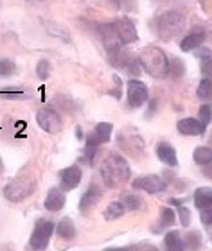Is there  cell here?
<instances>
[{
  "label": "cell",
  "instance_id": "13",
  "mask_svg": "<svg viewBox=\"0 0 212 251\" xmlns=\"http://www.w3.org/2000/svg\"><path fill=\"white\" fill-rule=\"evenodd\" d=\"M65 203H67V198H65V194L61 188H51L47 194V198L43 201V206L49 210V212H59V210H63Z\"/></svg>",
  "mask_w": 212,
  "mask_h": 251
},
{
  "label": "cell",
  "instance_id": "4",
  "mask_svg": "<svg viewBox=\"0 0 212 251\" xmlns=\"http://www.w3.org/2000/svg\"><path fill=\"white\" fill-rule=\"evenodd\" d=\"M34 188H36V181L34 179L20 176V178L13 179V181L5 185L4 198L7 201H11V203H20V201L29 198V196H32Z\"/></svg>",
  "mask_w": 212,
  "mask_h": 251
},
{
  "label": "cell",
  "instance_id": "28",
  "mask_svg": "<svg viewBox=\"0 0 212 251\" xmlns=\"http://www.w3.org/2000/svg\"><path fill=\"white\" fill-rule=\"evenodd\" d=\"M198 97L203 100L212 99V79H202L198 84Z\"/></svg>",
  "mask_w": 212,
  "mask_h": 251
},
{
  "label": "cell",
  "instance_id": "15",
  "mask_svg": "<svg viewBox=\"0 0 212 251\" xmlns=\"http://www.w3.org/2000/svg\"><path fill=\"white\" fill-rule=\"evenodd\" d=\"M157 156H159L160 162H164L165 165H169V167H178V156H176V151L175 147L167 144V142H160L157 144Z\"/></svg>",
  "mask_w": 212,
  "mask_h": 251
},
{
  "label": "cell",
  "instance_id": "31",
  "mask_svg": "<svg viewBox=\"0 0 212 251\" xmlns=\"http://www.w3.org/2000/svg\"><path fill=\"white\" fill-rule=\"evenodd\" d=\"M36 74L40 79H47L51 75V63L47 59H42V61L36 65Z\"/></svg>",
  "mask_w": 212,
  "mask_h": 251
},
{
  "label": "cell",
  "instance_id": "17",
  "mask_svg": "<svg viewBox=\"0 0 212 251\" xmlns=\"http://www.w3.org/2000/svg\"><path fill=\"white\" fill-rule=\"evenodd\" d=\"M54 230H56V233H58L59 239H63V241H74L76 226H74V221L70 219V217H63V219H59L58 225L54 226Z\"/></svg>",
  "mask_w": 212,
  "mask_h": 251
},
{
  "label": "cell",
  "instance_id": "26",
  "mask_svg": "<svg viewBox=\"0 0 212 251\" xmlns=\"http://www.w3.org/2000/svg\"><path fill=\"white\" fill-rule=\"evenodd\" d=\"M99 142H97V138L94 136V133H90V135L86 136V147H85V154H86V160L88 162H94V156H96L97 149H99Z\"/></svg>",
  "mask_w": 212,
  "mask_h": 251
},
{
  "label": "cell",
  "instance_id": "14",
  "mask_svg": "<svg viewBox=\"0 0 212 251\" xmlns=\"http://www.w3.org/2000/svg\"><path fill=\"white\" fill-rule=\"evenodd\" d=\"M205 42V31L200 27H194L187 36H184V40L180 42V49L184 52L187 50H194V49L202 47V43Z\"/></svg>",
  "mask_w": 212,
  "mask_h": 251
},
{
  "label": "cell",
  "instance_id": "37",
  "mask_svg": "<svg viewBox=\"0 0 212 251\" xmlns=\"http://www.w3.org/2000/svg\"><path fill=\"white\" fill-rule=\"evenodd\" d=\"M203 174H205L207 178L212 179V163H209V165H203Z\"/></svg>",
  "mask_w": 212,
  "mask_h": 251
},
{
  "label": "cell",
  "instance_id": "6",
  "mask_svg": "<svg viewBox=\"0 0 212 251\" xmlns=\"http://www.w3.org/2000/svg\"><path fill=\"white\" fill-rule=\"evenodd\" d=\"M148 86L142 81L130 79L126 84V102L130 108H140L148 102Z\"/></svg>",
  "mask_w": 212,
  "mask_h": 251
},
{
  "label": "cell",
  "instance_id": "12",
  "mask_svg": "<svg viewBox=\"0 0 212 251\" xmlns=\"http://www.w3.org/2000/svg\"><path fill=\"white\" fill-rule=\"evenodd\" d=\"M101 199V187L96 183H92L90 187L86 188V192L81 196L80 199V212L81 214H86L90 208H94Z\"/></svg>",
  "mask_w": 212,
  "mask_h": 251
},
{
  "label": "cell",
  "instance_id": "38",
  "mask_svg": "<svg viewBox=\"0 0 212 251\" xmlns=\"http://www.w3.org/2000/svg\"><path fill=\"white\" fill-rule=\"evenodd\" d=\"M169 203H171V204H175V206H180V204H184V199H175V198H171V199H169Z\"/></svg>",
  "mask_w": 212,
  "mask_h": 251
},
{
  "label": "cell",
  "instance_id": "20",
  "mask_svg": "<svg viewBox=\"0 0 212 251\" xmlns=\"http://www.w3.org/2000/svg\"><path fill=\"white\" fill-rule=\"evenodd\" d=\"M121 203L122 206L126 210H130V212H135V210H140L144 206V201L140 196H137V194H130V192H124L121 196Z\"/></svg>",
  "mask_w": 212,
  "mask_h": 251
},
{
  "label": "cell",
  "instance_id": "30",
  "mask_svg": "<svg viewBox=\"0 0 212 251\" xmlns=\"http://www.w3.org/2000/svg\"><path fill=\"white\" fill-rule=\"evenodd\" d=\"M16 70V65L11 59H0V75H4V77H9L13 75Z\"/></svg>",
  "mask_w": 212,
  "mask_h": 251
},
{
  "label": "cell",
  "instance_id": "24",
  "mask_svg": "<svg viewBox=\"0 0 212 251\" xmlns=\"http://www.w3.org/2000/svg\"><path fill=\"white\" fill-rule=\"evenodd\" d=\"M184 244L189 251H198L202 248V235L198 231H189L186 237H184Z\"/></svg>",
  "mask_w": 212,
  "mask_h": 251
},
{
  "label": "cell",
  "instance_id": "21",
  "mask_svg": "<svg viewBox=\"0 0 212 251\" xmlns=\"http://www.w3.org/2000/svg\"><path fill=\"white\" fill-rule=\"evenodd\" d=\"M111 131H113V126L110 122H99L94 127V136L97 138L99 144H108L111 138Z\"/></svg>",
  "mask_w": 212,
  "mask_h": 251
},
{
  "label": "cell",
  "instance_id": "16",
  "mask_svg": "<svg viewBox=\"0 0 212 251\" xmlns=\"http://www.w3.org/2000/svg\"><path fill=\"white\" fill-rule=\"evenodd\" d=\"M176 127H178V131H180L182 135H187V136L203 135L205 133V126L198 121V119H192V117H187V119L178 121Z\"/></svg>",
  "mask_w": 212,
  "mask_h": 251
},
{
  "label": "cell",
  "instance_id": "11",
  "mask_svg": "<svg viewBox=\"0 0 212 251\" xmlns=\"http://www.w3.org/2000/svg\"><path fill=\"white\" fill-rule=\"evenodd\" d=\"M83 179V171L78 165H70V167L63 169L59 173V188L63 192H69V190H74L78 185L81 183Z\"/></svg>",
  "mask_w": 212,
  "mask_h": 251
},
{
  "label": "cell",
  "instance_id": "19",
  "mask_svg": "<svg viewBox=\"0 0 212 251\" xmlns=\"http://www.w3.org/2000/svg\"><path fill=\"white\" fill-rule=\"evenodd\" d=\"M164 248H165V251H186L184 237H182L180 231L173 230V231H169V233H165Z\"/></svg>",
  "mask_w": 212,
  "mask_h": 251
},
{
  "label": "cell",
  "instance_id": "5",
  "mask_svg": "<svg viewBox=\"0 0 212 251\" xmlns=\"http://www.w3.org/2000/svg\"><path fill=\"white\" fill-rule=\"evenodd\" d=\"M54 233V223L49 219H40L34 225V230L29 239V248L32 251H45Z\"/></svg>",
  "mask_w": 212,
  "mask_h": 251
},
{
  "label": "cell",
  "instance_id": "9",
  "mask_svg": "<svg viewBox=\"0 0 212 251\" xmlns=\"http://www.w3.org/2000/svg\"><path fill=\"white\" fill-rule=\"evenodd\" d=\"M36 122L47 133H58V131H61V126H63L61 124V117L54 110H49V108H43V110L38 111Z\"/></svg>",
  "mask_w": 212,
  "mask_h": 251
},
{
  "label": "cell",
  "instance_id": "33",
  "mask_svg": "<svg viewBox=\"0 0 212 251\" xmlns=\"http://www.w3.org/2000/svg\"><path fill=\"white\" fill-rule=\"evenodd\" d=\"M0 97H2V99H16V100H24V99H29L31 95H29V94H24V92H13V94H9L7 90H4V92H0Z\"/></svg>",
  "mask_w": 212,
  "mask_h": 251
},
{
  "label": "cell",
  "instance_id": "36",
  "mask_svg": "<svg viewBox=\"0 0 212 251\" xmlns=\"http://www.w3.org/2000/svg\"><path fill=\"white\" fill-rule=\"evenodd\" d=\"M211 56H212V50H211V49H202V50L198 52V58H202L203 61H205V59H211Z\"/></svg>",
  "mask_w": 212,
  "mask_h": 251
},
{
  "label": "cell",
  "instance_id": "29",
  "mask_svg": "<svg viewBox=\"0 0 212 251\" xmlns=\"http://www.w3.org/2000/svg\"><path fill=\"white\" fill-rule=\"evenodd\" d=\"M198 121L202 122L205 127L211 124V121H212V106L211 104H203L202 108H200V111H198Z\"/></svg>",
  "mask_w": 212,
  "mask_h": 251
},
{
  "label": "cell",
  "instance_id": "23",
  "mask_svg": "<svg viewBox=\"0 0 212 251\" xmlns=\"http://www.w3.org/2000/svg\"><path fill=\"white\" fill-rule=\"evenodd\" d=\"M124 212H126V208L122 206L121 201H113V203H110L105 208V219L106 221H115V219H119V217H122Z\"/></svg>",
  "mask_w": 212,
  "mask_h": 251
},
{
  "label": "cell",
  "instance_id": "1",
  "mask_svg": "<svg viewBox=\"0 0 212 251\" xmlns=\"http://www.w3.org/2000/svg\"><path fill=\"white\" fill-rule=\"evenodd\" d=\"M130 165L121 154H110L105 158V162L101 163V178L103 183L108 188H115L119 185L126 183L130 179Z\"/></svg>",
  "mask_w": 212,
  "mask_h": 251
},
{
  "label": "cell",
  "instance_id": "25",
  "mask_svg": "<svg viewBox=\"0 0 212 251\" xmlns=\"http://www.w3.org/2000/svg\"><path fill=\"white\" fill-rule=\"evenodd\" d=\"M176 221V214L173 208H162V214H160V225H159V230H164V228H171V226L175 225Z\"/></svg>",
  "mask_w": 212,
  "mask_h": 251
},
{
  "label": "cell",
  "instance_id": "34",
  "mask_svg": "<svg viewBox=\"0 0 212 251\" xmlns=\"http://www.w3.org/2000/svg\"><path fill=\"white\" fill-rule=\"evenodd\" d=\"M202 75L203 77L211 79L212 77V59H205V61H202Z\"/></svg>",
  "mask_w": 212,
  "mask_h": 251
},
{
  "label": "cell",
  "instance_id": "18",
  "mask_svg": "<svg viewBox=\"0 0 212 251\" xmlns=\"http://www.w3.org/2000/svg\"><path fill=\"white\" fill-rule=\"evenodd\" d=\"M194 204H196V208L200 212L212 208V188L211 187L196 188V192H194Z\"/></svg>",
  "mask_w": 212,
  "mask_h": 251
},
{
  "label": "cell",
  "instance_id": "35",
  "mask_svg": "<svg viewBox=\"0 0 212 251\" xmlns=\"http://www.w3.org/2000/svg\"><path fill=\"white\" fill-rule=\"evenodd\" d=\"M200 214H202V223H203V225H205V226H212V208L202 210Z\"/></svg>",
  "mask_w": 212,
  "mask_h": 251
},
{
  "label": "cell",
  "instance_id": "2",
  "mask_svg": "<svg viewBox=\"0 0 212 251\" xmlns=\"http://www.w3.org/2000/svg\"><path fill=\"white\" fill-rule=\"evenodd\" d=\"M140 68L155 79H164L167 75V68H169V59L165 56L162 49L149 45L140 52Z\"/></svg>",
  "mask_w": 212,
  "mask_h": 251
},
{
  "label": "cell",
  "instance_id": "3",
  "mask_svg": "<svg viewBox=\"0 0 212 251\" xmlns=\"http://www.w3.org/2000/svg\"><path fill=\"white\" fill-rule=\"evenodd\" d=\"M186 27V16L176 11H167L157 18V32L162 40H171L176 34H180Z\"/></svg>",
  "mask_w": 212,
  "mask_h": 251
},
{
  "label": "cell",
  "instance_id": "10",
  "mask_svg": "<svg viewBox=\"0 0 212 251\" xmlns=\"http://www.w3.org/2000/svg\"><path fill=\"white\" fill-rule=\"evenodd\" d=\"M99 32H101V38H103V43H105L106 50L110 54V58L113 59L117 54L121 52V47H122V43H121V40H119V36H117L115 29H113L111 24H103V25L99 27Z\"/></svg>",
  "mask_w": 212,
  "mask_h": 251
},
{
  "label": "cell",
  "instance_id": "8",
  "mask_svg": "<svg viewBox=\"0 0 212 251\" xmlns=\"http://www.w3.org/2000/svg\"><path fill=\"white\" fill-rule=\"evenodd\" d=\"M111 25H113V29H115L117 36H119L122 45L135 43L138 40L137 27H135V24H133L132 20H128V18H119V20H115Z\"/></svg>",
  "mask_w": 212,
  "mask_h": 251
},
{
  "label": "cell",
  "instance_id": "39",
  "mask_svg": "<svg viewBox=\"0 0 212 251\" xmlns=\"http://www.w3.org/2000/svg\"><path fill=\"white\" fill-rule=\"evenodd\" d=\"M4 173V163H2V158H0V174Z\"/></svg>",
  "mask_w": 212,
  "mask_h": 251
},
{
  "label": "cell",
  "instance_id": "7",
  "mask_svg": "<svg viewBox=\"0 0 212 251\" xmlns=\"http://www.w3.org/2000/svg\"><path fill=\"white\" fill-rule=\"evenodd\" d=\"M133 188L144 190L148 194H160L167 188V181L159 174H146V176H138L133 179Z\"/></svg>",
  "mask_w": 212,
  "mask_h": 251
},
{
  "label": "cell",
  "instance_id": "32",
  "mask_svg": "<svg viewBox=\"0 0 212 251\" xmlns=\"http://www.w3.org/2000/svg\"><path fill=\"white\" fill-rule=\"evenodd\" d=\"M176 208H178V214H180V225L189 226V223H191V210L187 208L186 204H180Z\"/></svg>",
  "mask_w": 212,
  "mask_h": 251
},
{
  "label": "cell",
  "instance_id": "27",
  "mask_svg": "<svg viewBox=\"0 0 212 251\" xmlns=\"http://www.w3.org/2000/svg\"><path fill=\"white\" fill-rule=\"evenodd\" d=\"M186 72V67H184V63L182 59L178 58H173L169 61V68H167V75H171L173 79H180Z\"/></svg>",
  "mask_w": 212,
  "mask_h": 251
},
{
  "label": "cell",
  "instance_id": "22",
  "mask_svg": "<svg viewBox=\"0 0 212 251\" xmlns=\"http://www.w3.org/2000/svg\"><path fill=\"white\" fill-rule=\"evenodd\" d=\"M192 160L198 163V165H209L212 163V147L207 146H198L192 152Z\"/></svg>",
  "mask_w": 212,
  "mask_h": 251
}]
</instances>
